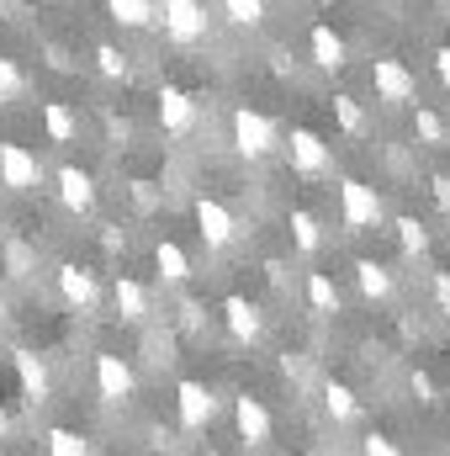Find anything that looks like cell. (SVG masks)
<instances>
[{"instance_id": "5bb4252c", "label": "cell", "mask_w": 450, "mask_h": 456, "mask_svg": "<svg viewBox=\"0 0 450 456\" xmlns=\"http://www.w3.org/2000/svg\"><path fill=\"white\" fill-rule=\"evenodd\" d=\"M223 319H228V330H233V340H260L265 335V319H260V308L249 303V297H223Z\"/></svg>"}, {"instance_id": "ac0fdd59", "label": "cell", "mask_w": 450, "mask_h": 456, "mask_svg": "<svg viewBox=\"0 0 450 456\" xmlns=\"http://www.w3.org/2000/svg\"><path fill=\"white\" fill-rule=\"evenodd\" d=\"M324 409H329V419H334V425L360 419V398H355L344 382H324Z\"/></svg>"}, {"instance_id": "7402d4cb", "label": "cell", "mask_w": 450, "mask_h": 456, "mask_svg": "<svg viewBox=\"0 0 450 456\" xmlns=\"http://www.w3.org/2000/svg\"><path fill=\"white\" fill-rule=\"evenodd\" d=\"M355 276H360V292H366V297H392V271H387V265L360 260V265H355Z\"/></svg>"}, {"instance_id": "74e56055", "label": "cell", "mask_w": 450, "mask_h": 456, "mask_svg": "<svg viewBox=\"0 0 450 456\" xmlns=\"http://www.w3.org/2000/svg\"><path fill=\"white\" fill-rule=\"evenodd\" d=\"M0 441H5V409H0Z\"/></svg>"}, {"instance_id": "83f0119b", "label": "cell", "mask_w": 450, "mask_h": 456, "mask_svg": "<svg viewBox=\"0 0 450 456\" xmlns=\"http://www.w3.org/2000/svg\"><path fill=\"white\" fill-rule=\"evenodd\" d=\"M96 69H101L107 80H127V53L112 48V43H101V48H96Z\"/></svg>"}, {"instance_id": "7a4b0ae2", "label": "cell", "mask_w": 450, "mask_h": 456, "mask_svg": "<svg viewBox=\"0 0 450 456\" xmlns=\"http://www.w3.org/2000/svg\"><path fill=\"white\" fill-rule=\"evenodd\" d=\"M233 149L244 154V159H265L270 149H276V122L260 112H249V107H238L233 112Z\"/></svg>"}, {"instance_id": "9a60e30c", "label": "cell", "mask_w": 450, "mask_h": 456, "mask_svg": "<svg viewBox=\"0 0 450 456\" xmlns=\"http://www.w3.org/2000/svg\"><path fill=\"white\" fill-rule=\"evenodd\" d=\"M112 297H117V314H122L127 324H143V319H149V292H143L133 276H117Z\"/></svg>"}, {"instance_id": "ffe728a7", "label": "cell", "mask_w": 450, "mask_h": 456, "mask_svg": "<svg viewBox=\"0 0 450 456\" xmlns=\"http://www.w3.org/2000/svg\"><path fill=\"white\" fill-rule=\"evenodd\" d=\"M154 265H159V276H165V281H186V276H191V260H186V249H181V244H170V239L154 249Z\"/></svg>"}, {"instance_id": "4316f807", "label": "cell", "mask_w": 450, "mask_h": 456, "mask_svg": "<svg viewBox=\"0 0 450 456\" xmlns=\"http://www.w3.org/2000/svg\"><path fill=\"white\" fill-rule=\"evenodd\" d=\"M48 456H91V446L75 430H48Z\"/></svg>"}, {"instance_id": "f546056e", "label": "cell", "mask_w": 450, "mask_h": 456, "mask_svg": "<svg viewBox=\"0 0 450 456\" xmlns=\"http://www.w3.org/2000/svg\"><path fill=\"white\" fill-rule=\"evenodd\" d=\"M334 117H339V127H344V133H360V127H366V112H360V102H355V96H334Z\"/></svg>"}, {"instance_id": "5b68a950", "label": "cell", "mask_w": 450, "mask_h": 456, "mask_svg": "<svg viewBox=\"0 0 450 456\" xmlns=\"http://www.w3.org/2000/svg\"><path fill=\"white\" fill-rule=\"evenodd\" d=\"M339 213H344V228H376L382 224V197L366 181H344L339 186Z\"/></svg>"}, {"instance_id": "30bf717a", "label": "cell", "mask_w": 450, "mask_h": 456, "mask_svg": "<svg viewBox=\"0 0 450 456\" xmlns=\"http://www.w3.org/2000/svg\"><path fill=\"white\" fill-rule=\"evenodd\" d=\"M175 409H181V425H186V430H202V425L213 419L218 398H213L202 382H181V387H175Z\"/></svg>"}, {"instance_id": "6da1fadb", "label": "cell", "mask_w": 450, "mask_h": 456, "mask_svg": "<svg viewBox=\"0 0 450 456\" xmlns=\"http://www.w3.org/2000/svg\"><path fill=\"white\" fill-rule=\"evenodd\" d=\"M159 16H165V37L181 43V48H191V43L207 37V11H202V0H159Z\"/></svg>"}, {"instance_id": "8fae6325", "label": "cell", "mask_w": 450, "mask_h": 456, "mask_svg": "<svg viewBox=\"0 0 450 456\" xmlns=\"http://www.w3.org/2000/svg\"><path fill=\"white\" fill-rule=\"evenodd\" d=\"M159 122H165V133H175V138H186V133L197 127V107H191V96H186L181 86H165V91H159Z\"/></svg>"}, {"instance_id": "4dcf8cb0", "label": "cell", "mask_w": 450, "mask_h": 456, "mask_svg": "<svg viewBox=\"0 0 450 456\" xmlns=\"http://www.w3.org/2000/svg\"><path fill=\"white\" fill-rule=\"evenodd\" d=\"M27 91V80H21V69L0 53V102H11V96H21Z\"/></svg>"}, {"instance_id": "8992f818", "label": "cell", "mask_w": 450, "mask_h": 456, "mask_svg": "<svg viewBox=\"0 0 450 456\" xmlns=\"http://www.w3.org/2000/svg\"><path fill=\"white\" fill-rule=\"evenodd\" d=\"M292 170H297V175H329V170H334L329 143H324L313 127H292Z\"/></svg>"}, {"instance_id": "2e32d148", "label": "cell", "mask_w": 450, "mask_h": 456, "mask_svg": "<svg viewBox=\"0 0 450 456\" xmlns=\"http://www.w3.org/2000/svg\"><path fill=\"white\" fill-rule=\"evenodd\" d=\"M16 377H21V387H27V398H32V403H43V398H48V366H43L32 350H16Z\"/></svg>"}, {"instance_id": "3957f363", "label": "cell", "mask_w": 450, "mask_h": 456, "mask_svg": "<svg viewBox=\"0 0 450 456\" xmlns=\"http://www.w3.org/2000/svg\"><path fill=\"white\" fill-rule=\"evenodd\" d=\"M371 86H376V102H392V107H408L419 96V80L403 59H376L371 64Z\"/></svg>"}, {"instance_id": "cb8c5ba5", "label": "cell", "mask_w": 450, "mask_h": 456, "mask_svg": "<svg viewBox=\"0 0 450 456\" xmlns=\"http://www.w3.org/2000/svg\"><path fill=\"white\" fill-rule=\"evenodd\" d=\"M223 11L233 27H260L265 21V0H223Z\"/></svg>"}, {"instance_id": "836d02e7", "label": "cell", "mask_w": 450, "mask_h": 456, "mask_svg": "<svg viewBox=\"0 0 450 456\" xmlns=\"http://www.w3.org/2000/svg\"><path fill=\"white\" fill-rule=\"evenodd\" d=\"M435 303H440V314H450V271L435 276Z\"/></svg>"}, {"instance_id": "d4e9b609", "label": "cell", "mask_w": 450, "mask_h": 456, "mask_svg": "<svg viewBox=\"0 0 450 456\" xmlns=\"http://www.w3.org/2000/svg\"><path fill=\"white\" fill-rule=\"evenodd\" d=\"M292 239H297V249H308V255H313V249L324 244L318 218H313V213H292Z\"/></svg>"}, {"instance_id": "603a6c76", "label": "cell", "mask_w": 450, "mask_h": 456, "mask_svg": "<svg viewBox=\"0 0 450 456\" xmlns=\"http://www.w3.org/2000/svg\"><path fill=\"white\" fill-rule=\"evenodd\" d=\"M308 303H313L318 314H339V287L324 276V271H313V276H308Z\"/></svg>"}, {"instance_id": "1f68e13d", "label": "cell", "mask_w": 450, "mask_h": 456, "mask_svg": "<svg viewBox=\"0 0 450 456\" xmlns=\"http://www.w3.org/2000/svg\"><path fill=\"white\" fill-rule=\"evenodd\" d=\"M360 456H403V452H398V441H392V436H376V430H371V436L360 441Z\"/></svg>"}, {"instance_id": "277c9868", "label": "cell", "mask_w": 450, "mask_h": 456, "mask_svg": "<svg viewBox=\"0 0 450 456\" xmlns=\"http://www.w3.org/2000/svg\"><path fill=\"white\" fill-rule=\"evenodd\" d=\"M0 186H11V191H37L43 186V165L27 143H0Z\"/></svg>"}, {"instance_id": "f1b7e54d", "label": "cell", "mask_w": 450, "mask_h": 456, "mask_svg": "<svg viewBox=\"0 0 450 456\" xmlns=\"http://www.w3.org/2000/svg\"><path fill=\"white\" fill-rule=\"evenodd\" d=\"M414 133H419L424 143H446V122H440V112H430V107L414 112Z\"/></svg>"}, {"instance_id": "52a82bcc", "label": "cell", "mask_w": 450, "mask_h": 456, "mask_svg": "<svg viewBox=\"0 0 450 456\" xmlns=\"http://www.w3.org/2000/svg\"><path fill=\"white\" fill-rule=\"evenodd\" d=\"M53 281H59V297H64L69 308H80V314H91V308L101 303V287H96V276H91L85 265H59Z\"/></svg>"}, {"instance_id": "44dd1931", "label": "cell", "mask_w": 450, "mask_h": 456, "mask_svg": "<svg viewBox=\"0 0 450 456\" xmlns=\"http://www.w3.org/2000/svg\"><path fill=\"white\" fill-rule=\"evenodd\" d=\"M107 11H112L122 27H149V21L159 16V5H154V0H107Z\"/></svg>"}, {"instance_id": "4fadbf2b", "label": "cell", "mask_w": 450, "mask_h": 456, "mask_svg": "<svg viewBox=\"0 0 450 456\" xmlns=\"http://www.w3.org/2000/svg\"><path fill=\"white\" fill-rule=\"evenodd\" d=\"M233 425H238L244 446H265V441H270V414H265V403H260V398H249V393L233 403Z\"/></svg>"}, {"instance_id": "8d00e7d4", "label": "cell", "mask_w": 450, "mask_h": 456, "mask_svg": "<svg viewBox=\"0 0 450 456\" xmlns=\"http://www.w3.org/2000/svg\"><path fill=\"white\" fill-rule=\"evenodd\" d=\"M435 202H440V208H450V181H446V175H435Z\"/></svg>"}, {"instance_id": "e0dca14e", "label": "cell", "mask_w": 450, "mask_h": 456, "mask_svg": "<svg viewBox=\"0 0 450 456\" xmlns=\"http://www.w3.org/2000/svg\"><path fill=\"white\" fill-rule=\"evenodd\" d=\"M313 64L318 69H344V43H339V32L329 21L313 27Z\"/></svg>"}, {"instance_id": "ba28073f", "label": "cell", "mask_w": 450, "mask_h": 456, "mask_svg": "<svg viewBox=\"0 0 450 456\" xmlns=\"http://www.w3.org/2000/svg\"><path fill=\"white\" fill-rule=\"evenodd\" d=\"M59 202H64L75 218H85V213L96 208V181H91L80 165H64V170H59Z\"/></svg>"}, {"instance_id": "e575fe53", "label": "cell", "mask_w": 450, "mask_h": 456, "mask_svg": "<svg viewBox=\"0 0 450 456\" xmlns=\"http://www.w3.org/2000/svg\"><path fill=\"white\" fill-rule=\"evenodd\" d=\"M435 75H440V86L450 91V48H440V53H435Z\"/></svg>"}, {"instance_id": "484cf974", "label": "cell", "mask_w": 450, "mask_h": 456, "mask_svg": "<svg viewBox=\"0 0 450 456\" xmlns=\"http://www.w3.org/2000/svg\"><path fill=\"white\" fill-rule=\"evenodd\" d=\"M398 244H403L408 255H424V249H430V228L419 224V218H398Z\"/></svg>"}, {"instance_id": "d6986e66", "label": "cell", "mask_w": 450, "mask_h": 456, "mask_svg": "<svg viewBox=\"0 0 450 456\" xmlns=\"http://www.w3.org/2000/svg\"><path fill=\"white\" fill-rule=\"evenodd\" d=\"M43 127H48L53 143H69V138L80 133V122H75V112H69L64 102H43Z\"/></svg>"}, {"instance_id": "7c38bea8", "label": "cell", "mask_w": 450, "mask_h": 456, "mask_svg": "<svg viewBox=\"0 0 450 456\" xmlns=\"http://www.w3.org/2000/svg\"><path fill=\"white\" fill-rule=\"evenodd\" d=\"M197 224H202V239L213 244V249H223V244H233V233H238V224H233V213H228L218 197H202L197 202Z\"/></svg>"}, {"instance_id": "9c48e42d", "label": "cell", "mask_w": 450, "mask_h": 456, "mask_svg": "<svg viewBox=\"0 0 450 456\" xmlns=\"http://www.w3.org/2000/svg\"><path fill=\"white\" fill-rule=\"evenodd\" d=\"M96 387H101L107 403H122V398L133 393V366H127L122 355H112V350H101V355H96Z\"/></svg>"}, {"instance_id": "d590c367", "label": "cell", "mask_w": 450, "mask_h": 456, "mask_svg": "<svg viewBox=\"0 0 450 456\" xmlns=\"http://www.w3.org/2000/svg\"><path fill=\"white\" fill-rule=\"evenodd\" d=\"M414 393H419V398H435V382H430V371H414Z\"/></svg>"}, {"instance_id": "d6a6232c", "label": "cell", "mask_w": 450, "mask_h": 456, "mask_svg": "<svg viewBox=\"0 0 450 456\" xmlns=\"http://www.w3.org/2000/svg\"><path fill=\"white\" fill-rule=\"evenodd\" d=\"M5 265H11V276H27L32 271V249L27 244H5Z\"/></svg>"}]
</instances>
